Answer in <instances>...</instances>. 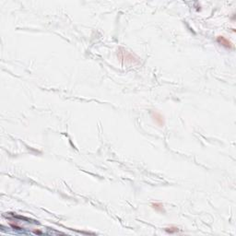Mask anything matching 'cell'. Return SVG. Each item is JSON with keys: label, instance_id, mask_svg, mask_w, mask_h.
<instances>
[{"label": "cell", "instance_id": "6da1fadb", "mask_svg": "<svg viewBox=\"0 0 236 236\" xmlns=\"http://www.w3.org/2000/svg\"><path fill=\"white\" fill-rule=\"evenodd\" d=\"M151 117L153 118V120H154V122L159 125V127H163L164 124H165V122H164V118L163 116L160 115V113L158 112H152L151 113Z\"/></svg>", "mask_w": 236, "mask_h": 236}, {"label": "cell", "instance_id": "7a4b0ae2", "mask_svg": "<svg viewBox=\"0 0 236 236\" xmlns=\"http://www.w3.org/2000/svg\"><path fill=\"white\" fill-rule=\"evenodd\" d=\"M217 42H218V44L224 46L225 48H229V49L233 48V44H231V42L229 41L227 38H225L224 36H218L217 37Z\"/></svg>", "mask_w": 236, "mask_h": 236}, {"label": "cell", "instance_id": "277c9868", "mask_svg": "<svg viewBox=\"0 0 236 236\" xmlns=\"http://www.w3.org/2000/svg\"><path fill=\"white\" fill-rule=\"evenodd\" d=\"M165 231H167L169 233H178L179 231V229L177 227H174V226H172V227H169V228H166Z\"/></svg>", "mask_w": 236, "mask_h": 236}, {"label": "cell", "instance_id": "5b68a950", "mask_svg": "<svg viewBox=\"0 0 236 236\" xmlns=\"http://www.w3.org/2000/svg\"><path fill=\"white\" fill-rule=\"evenodd\" d=\"M33 233H34L35 234H42V233L41 231H38V230H37V231H33Z\"/></svg>", "mask_w": 236, "mask_h": 236}, {"label": "cell", "instance_id": "3957f363", "mask_svg": "<svg viewBox=\"0 0 236 236\" xmlns=\"http://www.w3.org/2000/svg\"><path fill=\"white\" fill-rule=\"evenodd\" d=\"M151 207H152L153 209H154L155 211H157V212H160V213H164L165 212L163 205L162 203H152Z\"/></svg>", "mask_w": 236, "mask_h": 236}]
</instances>
